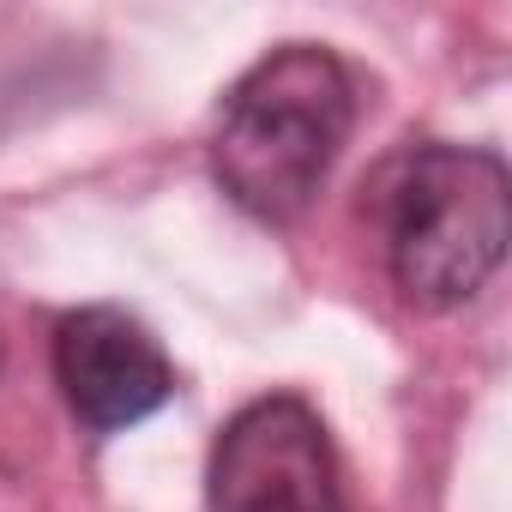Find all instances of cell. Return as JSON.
Listing matches in <instances>:
<instances>
[{"label": "cell", "mask_w": 512, "mask_h": 512, "mask_svg": "<svg viewBox=\"0 0 512 512\" xmlns=\"http://www.w3.org/2000/svg\"><path fill=\"white\" fill-rule=\"evenodd\" d=\"M374 211L392 284L434 314L476 302L512 241V181L482 145L434 139L404 151L380 175Z\"/></svg>", "instance_id": "7a4b0ae2"}, {"label": "cell", "mask_w": 512, "mask_h": 512, "mask_svg": "<svg viewBox=\"0 0 512 512\" xmlns=\"http://www.w3.org/2000/svg\"><path fill=\"white\" fill-rule=\"evenodd\" d=\"M0 362H7V350H0Z\"/></svg>", "instance_id": "5b68a950"}, {"label": "cell", "mask_w": 512, "mask_h": 512, "mask_svg": "<svg viewBox=\"0 0 512 512\" xmlns=\"http://www.w3.org/2000/svg\"><path fill=\"white\" fill-rule=\"evenodd\" d=\"M55 386L91 434L133 428L175 398V362L127 308H73L55 326Z\"/></svg>", "instance_id": "277c9868"}, {"label": "cell", "mask_w": 512, "mask_h": 512, "mask_svg": "<svg viewBox=\"0 0 512 512\" xmlns=\"http://www.w3.org/2000/svg\"><path fill=\"white\" fill-rule=\"evenodd\" d=\"M211 512H356L320 410L296 392L241 404L205 464Z\"/></svg>", "instance_id": "3957f363"}, {"label": "cell", "mask_w": 512, "mask_h": 512, "mask_svg": "<svg viewBox=\"0 0 512 512\" xmlns=\"http://www.w3.org/2000/svg\"><path fill=\"white\" fill-rule=\"evenodd\" d=\"M356 127V79L326 43H284L253 61L211 133V175L253 223H296Z\"/></svg>", "instance_id": "6da1fadb"}]
</instances>
